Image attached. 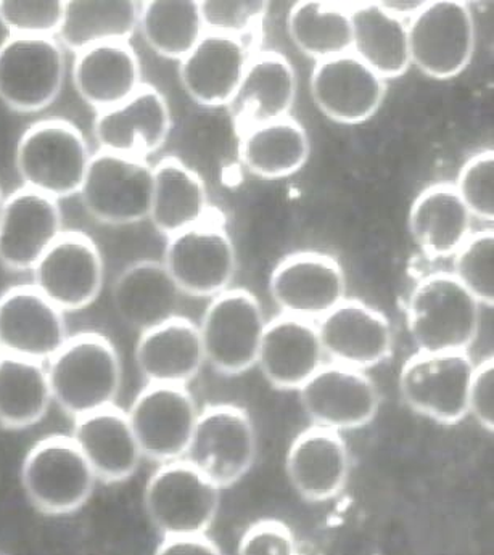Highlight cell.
Wrapping results in <instances>:
<instances>
[{
	"label": "cell",
	"mask_w": 494,
	"mask_h": 555,
	"mask_svg": "<svg viewBox=\"0 0 494 555\" xmlns=\"http://www.w3.org/2000/svg\"><path fill=\"white\" fill-rule=\"evenodd\" d=\"M52 403L73 421L116 405L122 362L110 338L95 332L69 335L48 362Z\"/></svg>",
	"instance_id": "obj_1"
},
{
	"label": "cell",
	"mask_w": 494,
	"mask_h": 555,
	"mask_svg": "<svg viewBox=\"0 0 494 555\" xmlns=\"http://www.w3.org/2000/svg\"><path fill=\"white\" fill-rule=\"evenodd\" d=\"M480 306L451 272L420 279L406 306L417 353H467L479 335Z\"/></svg>",
	"instance_id": "obj_2"
},
{
	"label": "cell",
	"mask_w": 494,
	"mask_h": 555,
	"mask_svg": "<svg viewBox=\"0 0 494 555\" xmlns=\"http://www.w3.org/2000/svg\"><path fill=\"white\" fill-rule=\"evenodd\" d=\"M92 155L76 126L63 119H46L23 132L13 158L22 188L60 202L78 195Z\"/></svg>",
	"instance_id": "obj_3"
},
{
	"label": "cell",
	"mask_w": 494,
	"mask_h": 555,
	"mask_svg": "<svg viewBox=\"0 0 494 555\" xmlns=\"http://www.w3.org/2000/svg\"><path fill=\"white\" fill-rule=\"evenodd\" d=\"M20 478L29 504L54 517L84 507L99 483L69 435L36 441L23 457Z\"/></svg>",
	"instance_id": "obj_4"
},
{
	"label": "cell",
	"mask_w": 494,
	"mask_h": 555,
	"mask_svg": "<svg viewBox=\"0 0 494 555\" xmlns=\"http://www.w3.org/2000/svg\"><path fill=\"white\" fill-rule=\"evenodd\" d=\"M220 505L221 488L185 459L158 465L145 485V512L164 538L207 534Z\"/></svg>",
	"instance_id": "obj_5"
},
{
	"label": "cell",
	"mask_w": 494,
	"mask_h": 555,
	"mask_svg": "<svg viewBox=\"0 0 494 555\" xmlns=\"http://www.w3.org/2000/svg\"><path fill=\"white\" fill-rule=\"evenodd\" d=\"M161 262L182 295L214 298L231 288L237 251L220 212L169 237Z\"/></svg>",
	"instance_id": "obj_6"
},
{
	"label": "cell",
	"mask_w": 494,
	"mask_h": 555,
	"mask_svg": "<svg viewBox=\"0 0 494 555\" xmlns=\"http://www.w3.org/2000/svg\"><path fill=\"white\" fill-rule=\"evenodd\" d=\"M266 318L260 300L245 288H227L198 324L205 362L222 375H240L257 365Z\"/></svg>",
	"instance_id": "obj_7"
},
{
	"label": "cell",
	"mask_w": 494,
	"mask_h": 555,
	"mask_svg": "<svg viewBox=\"0 0 494 555\" xmlns=\"http://www.w3.org/2000/svg\"><path fill=\"white\" fill-rule=\"evenodd\" d=\"M66 51L55 38L6 36L0 42V102L18 113H39L62 94Z\"/></svg>",
	"instance_id": "obj_8"
},
{
	"label": "cell",
	"mask_w": 494,
	"mask_h": 555,
	"mask_svg": "<svg viewBox=\"0 0 494 555\" xmlns=\"http://www.w3.org/2000/svg\"><path fill=\"white\" fill-rule=\"evenodd\" d=\"M257 454V428L248 412L240 405L213 404L198 414L184 459L222 490L250 472Z\"/></svg>",
	"instance_id": "obj_9"
},
{
	"label": "cell",
	"mask_w": 494,
	"mask_h": 555,
	"mask_svg": "<svg viewBox=\"0 0 494 555\" xmlns=\"http://www.w3.org/2000/svg\"><path fill=\"white\" fill-rule=\"evenodd\" d=\"M407 38L411 66L440 81L456 78L476 52L472 10L457 0L426 2L407 22Z\"/></svg>",
	"instance_id": "obj_10"
},
{
	"label": "cell",
	"mask_w": 494,
	"mask_h": 555,
	"mask_svg": "<svg viewBox=\"0 0 494 555\" xmlns=\"http://www.w3.org/2000/svg\"><path fill=\"white\" fill-rule=\"evenodd\" d=\"M154 166L147 159L94 152L79 189L86 211L107 225H131L148 219Z\"/></svg>",
	"instance_id": "obj_11"
},
{
	"label": "cell",
	"mask_w": 494,
	"mask_h": 555,
	"mask_svg": "<svg viewBox=\"0 0 494 555\" xmlns=\"http://www.w3.org/2000/svg\"><path fill=\"white\" fill-rule=\"evenodd\" d=\"M476 362L467 353H416L403 364L401 398L407 408L443 425L469 415V388Z\"/></svg>",
	"instance_id": "obj_12"
},
{
	"label": "cell",
	"mask_w": 494,
	"mask_h": 555,
	"mask_svg": "<svg viewBox=\"0 0 494 555\" xmlns=\"http://www.w3.org/2000/svg\"><path fill=\"white\" fill-rule=\"evenodd\" d=\"M126 414L144 459L160 465L185 457L200 409L187 387L145 384Z\"/></svg>",
	"instance_id": "obj_13"
},
{
	"label": "cell",
	"mask_w": 494,
	"mask_h": 555,
	"mask_svg": "<svg viewBox=\"0 0 494 555\" xmlns=\"http://www.w3.org/2000/svg\"><path fill=\"white\" fill-rule=\"evenodd\" d=\"M32 287L60 311L88 308L102 294L105 266L98 244L81 232H63L31 271Z\"/></svg>",
	"instance_id": "obj_14"
},
{
	"label": "cell",
	"mask_w": 494,
	"mask_h": 555,
	"mask_svg": "<svg viewBox=\"0 0 494 555\" xmlns=\"http://www.w3.org/2000/svg\"><path fill=\"white\" fill-rule=\"evenodd\" d=\"M298 395L313 425L338 434L366 427L379 414L382 401L366 372L334 362L324 364Z\"/></svg>",
	"instance_id": "obj_15"
},
{
	"label": "cell",
	"mask_w": 494,
	"mask_h": 555,
	"mask_svg": "<svg viewBox=\"0 0 494 555\" xmlns=\"http://www.w3.org/2000/svg\"><path fill=\"white\" fill-rule=\"evenodd\" d=\"M270 292L282 314L317 322L347 298V275L327 253H291L275 266Z\"/></svg>",
	"instance_id": "obj_16"
},
{
	"label": "cell",
	"mask_w": 494,
	"mask_h": 555,
	"mask_svg": "<svg viewBox=\"0 0 494 555\" xmlns=\"http://www.w3.org/2000/svg\"><path fill=\"white\" fill-rule=\"evenodd\" d=\"M171 126V109L165 95L144 82L128 101L95 113L92 135L98 151L147 159L164 147Z\"/></svg>",
	"instance_id": "obj_17"
},
{
	"label": "cell",
	"mask_w": 494,
	"mask_h": 555,
	"mask_svg": "<svg viewBox=\"0 0 494 555\" xmlns=\"http://www.w3.org/2000/svg\"><path fill=\"white\" fill-rule=\"evenodd\" d=\"M65 315L31 284L3 292L0 295L2 354L46 364L68 340Z\"/></svg>",
	"instance_id": "obj_18"
},
{
	"label": "cell",
	"mask_w": 494,
	"mask_h": 555,
	"mask_svg": "<svg viewBox=\"0 0 494 555\" xmlns=\"http://www.w3.org/2000/svg\"><path fill=\"white\" fill-rule=\"evenodd\" d=\"M324 354L334 364L366 372L393 351V328L379 309L344 298L316 322Z\"/></svg>",
	"instance_id": "obj_19"
},
{
	"label": "cell",
	"mask_w": 494,
	"mask_h": 555,
	"mask_svg": "<svg viewBox=\"0 0 494 555\" xmlns=\"http://www.w3.org/2000/svg\"><path fill=\"white\" fill-rule=\"evenodd\" d=\"M63 232L60 202L25 188L12 192L0 218V264L31 272Z\"/></svg>",
	"instance_id": "obj_20"
},
{
	"label": "cell",
	"mask_w": 494,
	"mask_h": 555,
	"mask_svg": "<svg viewBox=\"0 0 494 555\" xmlns=\"http://www.w3.org/2000/svg\"><path fill=\"white\" fill-rule=\"evenodd\" d=\"M310 86L317 108L340 125L373 118L387 94V81L351 52L316 62Z\"/></svg>",
	"instance_id": "obj_21"
},
{
	"label": "cell",
	"mask_w": 494,
	"mask_h": 555,
	"mask_svg": "<svg viewBox=\"0 0 494 555\" xmlns=\"http://www.w3.org/2000/svg\"><path fill=\"white\" fill-rule=\"evenodd\" d=\"M253 53L247 39L207 31L179 62L182 89L198 105L227 106Z\"/></svg>",
	"instance_id": "obj_22"
},
{
	"label": "cell",
	"mask_w": 494,
	"mask_h": 555,
	"mask_svg": "<svg viewBox=\"0 0 494 555\" xmlns=\"http://www.w3.org/2000/svg\"><path fill=\"white\" fill-rule=\"evenodd\" d=\"M297 92V72L287 56L274 51L253 53L227 105L238 135L255 126L290 116Z\"/></svg>",
	"instance_id": "obj_23"
},
{
	"label": "cell",
	"mask_w": 494,
	"mask_h": 555,
	"mask_svg": "<svg viewBox=\"0 0 494 555\" xmlns=\"http://www.w3.org/2000/svg\"><path fill=\"white\" fill-rule=\"evenodd\" d=\"M350 468V450L341 434L317 425L294 438L285 459L291 487L310 503L337 498L347 487Z\"/></svg>",
	"instance_id": "obj_24"
},
{
	"label": "cell",
	"mask_w": 494,
	"mask_h": 555,
	"mask_svg": "<svg viewBox=\"0 0 494 555\" xmlns=\"http://www.w3.org/2000/svg\"><path fill=\"white\" fill-rule=\"evenodd\" d=\"M324 361L316 322L288 314L268 321L257 365L274 388L300 390L326 364Z\"/></svg>",
	"instance_id": "obj_25"
},
{
	"label": "cell",
	"mask_w": 494,
	"mask_h": 555,
	"mask_svg": "<svg viewBox=\"0 0 494 555\" xmlns=\"http://www.w3.org/2000/svg\"><path fill=\"white\" fill-rule=\"evenodd\" d=\"M69 437L102 483L129 480L144 459L128 414L118 405L75 418Z\"/></svg>",
	"instance_id": "obj_26"
},
{
	"label": "cell",
	"mask_w": 494,
	"mask_h": 555,
	"mask_svg": "<svg viewBox=\"0 0 494 555\" xmlns=\"http://www.w3.org/2000/svg\"><path fill=\"white\" fill-rule=\"evenodd\" d=\"M181 297L164 262L155 259H141L126 266L112 287L116 314L139 334L181 315Z\"/></svg>",
	"instance_id": "obj_27"
},
{
	"label": "cell",
	"mask_w": 494,
	"mask_h": 555,
	"mask_svg": "<svg viewBox=\"0 0 494 555\" xmlns=\"http://www.w3.org/2000/svg\"><path fill=\"white\" fill-rule=\"evenodd\" d=\"M135 365L145 384L187 387L205 362L198 325L178 318L139 335Z\"/></svg>",
	"instance_id": "obj_28"
},
{
	"label": "cell",
	"mask_w": 494,
	"mask_h": 555,
	"mask_svg": "<svg viewBox=\"0 0 494 555\" xmlns=\"http://www.w3.org/2000/svg\"><path fill=\"white\" fill-rule=\"evenodd\" d=\"M72 82L82 102L95 113L105 112L144 86L141 60L129 42L98 46L76 53Z\"/></svg>",
	"instance_id": "obj_29"
},
{
	"label": "cell",
	"mask_w": 494,
	"mask_h": 555,
	"mask_svg": "<svg viewBox=\"0 0 494 555\" xmlns=\"http://www.w3.org/2000/svg\"><path fill=\"white\" fill-rule=\"evenodd\" d=\"M351 53L380 78L394 79L411 68L407 22L380 2L350 3Z\"/></svg>",
	"instance_id": "obj_30"
},
{
	"label": "cell",
	"mask_w": 494,
	"mask_h": 555,
	"mask_svg": "<svg viewBox=\"0 0 494 555\" xmlns=\"http://www.w3.org/2000/svg\"><path fill=\"white\" fill-rule=\"evenodd\" d=\"M213 211L207 185L197 171L179 158H165L154 166L148 221L166 238L194 228Z\"/></svg>",
	"instance_id": "obj_31"
},
{
	"label": "cell",
	"mask_w": 494,
	"mask_h": 555,
	"mask_svg": "<svg viewBox=\"0 0 494 555\" xmlns=\"http://www.w3.org/2000/svg\"><path fill=\"white\" fill-rule=\"evenodd\" d=\"M472 219L453 184L424 189L410 209V234L430 258H453L472 234Z\"/></svg>",
	"instance_id": "obj_32"
},
{
	"label": "cell",
	"mask_w": 494,
	"mask_h": 555,
	"mask_svg": "<svg viewBox=\"0 0 494 555\" xmlns=\"http://www.w3.org/2000/svg\"><path fill=\"white\" fill-rule=\"evenodd\" d=\"M238 138L242 165L261 179L288 178L310 158L307 129L291 116L255 126Z\"/></svg>",
	"instance_id": "obj_33"
},
{
	"label": "cell",
	"mask_w": 494,
	"mask_h": 555,
	"mask_svg": "<svg viewBox=\"0 0 494 555\" xmlns=\"http://www.w3.org/2000/svg\"><path fill=\"white\" fill-rule=\"evenodd\" d=\"M139 2H65L55 39L66 52L131 41L138 31Z\"/></svg>",
	"instance_id": "obj_34"
},
{
	"label": "cell",
	"mask_w": 494,
	"mask_h": 555,
	"mask_svg": "<svg viewBox=\"0 0 494 555\" xmlns=\"http://www.w3.org/2000/svg\"><path fill=\"white\" fill-rule=\"evenodd\" d=\"M52 404L46 364L0 356V427H32L48 415Z\"/></svg>",
	"instance_id": "obj_35"
},
{
	"label": "cell",
	"mask_w": 494,
	"mask_h": 555,
	"mask_svg": "<svg viewBox=\"0 0 494 555\" xmlns=\"http://www.w3.org/2000/svg\"><path fill=\"white\" fill-rule=\"evenodd\" d=\"M291 42L316 62L351 52L350 3L298 2L287 18Z\"/></svg>",
	"instance_id": "obj_36"
},
{
	"label": "cell",
	"mask_w": 494,
	"mask_h": 555,
	"mask_svg": "<svg viewBox=\"0 0 494 555\" xmlns=\"http://www.w3.org/2000/svg\"><path fill=\"white\" fill-rule=\"evenodd\" d=\"M138 31L157 55L181 62L207 29L200 2H142Z\"/></svg>",
	"instance_id": "obj_37"
},
{
	"label": "cell",
	"mask_w": 494,
	"mask_h": 555,
	"mask_svg": "<svg viewBox=\"0 0 494 555\" xmlns=\"http://www.w3.org/2000/svg\"><path fill=\"white\" fill-rule=\"evenodd\" d=\"M457 282L479 301L494 305V232L493 229L472 232L463 247L453 255V271Z\"/></svg>",
	"instance_id": "obj_38"
},
{
	"label": "cell",
	"mask_w": 494,
	"mask_h": 555,
	"mask_svg": "<svg viewBox=\"0 0 494 555\" xmlns=\"http://www.w3.org/2000/svg\"><path fill=\"white\" fill-rule=\"evenodd\" d=\"M457 195L473 218L494 219V153L483 151L470 156L454 182Z\"/></svg>",
	"instance_id": "obj_39"
},
{
	"label": "cell",
	"mask_w": 494,
	"mask_h": 555,
	"mask_svg": "<svg viewBox=\"0 0 494 555\" xmlns=\"http://www.w3.org/2000/svg\"><path fill=\"white\" fill-rule=\"evenodd\" d=\"M65 2H0V25L9 36L55 38Z\"/></svg>",
	"instance_id": "obj_40"
},
{
	"label": "cell",
	"mask_w": 494,
	"mask_h": 555,
	"mask_svg": "<svg viewBox=\"0 0 494 555\" xmlns=\"http://www.w3.org/2000/svg\"><path fill=\"white\" fill-rule=\"evenodd\" d=\"M266 2H200L205 29L250 39L266 16Z\"/></svg>",
	"instance_id": "obj_41"
},
{
	"label": "cell",
	"mask_w": 494,
	"mask_h": 555,
	"mask_svg": "<svg viewBox=\"0 0 494 555\" xmlns=\"http://www.w3.org/2000/svg\"><path fill=\"white\" fill-rule=\"evenodd\" d=\"M237 555H300L294 531L281 520L255 521L242 534Z\"/></svg>",
	"instance_id": "obj_42"
},
{
	"label": "cell",
	"mask_w": 494,
	"mask_h": 555,
	"mask_svg": "<svg viewBox=\"0 0 494 555\" xmlns=\"http://www.w3.org/2000/svg\"><path fill=\"white\" fill-rule=\"evenodd\" d=\"M469 414L480 427L494 430V361L493 356L483 359L473 369L469 388Z\"/></svg>",
	"instance_id": "obj_43"
},
{
	"label": "cell",
	"mask_w": 494,
	"mask_h": 555,
	"mask_svg": "<svg viewBox=\"0 0 494 555\" xmlns=\"http://www.w3.org/2000/svg\"><path fill=\"white\" fill-rule=\"evenodd\" d=\"M154 555H224L207 534L164 538Z\"/></svg>",
	"instance_id": "obj_44"
},
{
	"label": "cell",
	"mask_w": 494,
	"mask_h": 555,
	"mask_svg": "<svg viewBox=\"0 0 494 555\" xmlns=\"http://www.w3.org/2000/svg\"><path fill=\"white\" fill-rule=\"evenodd\" d=\"M384 5V9H387L388 12L393 13L398 18L404 20V22H410L424 5L426 2H380Z\"/></svg>",
	"instance_id": "obj_45"
},
{
	"label": "cell",
	"mask_w": 494,
	"mask_h": 555,
	"mask_svg": "<svg viewBox=\"0 0 494 555\" xmlns=\"http://www.w3.org/2000/svg\"><path fill=\"white\" fill-rule=\"evenodd\" d=\"M6 195H3V192L0 191V218H2V211H3V203H5Z\"/></svg>",
	"instance_id": "obj_46"
},
{
	"label": "cell",
	"mask_w": 494,
	"mask_h": 555,
	"mask_svg": "<svg viewBox=\"0 0 494 555\" xmlns=\"http://www.w3.org/2000/svg\"><path fill=\"white\" fill-rule=\"evenodd\" d=\"M0 356H2V350H0Z\"/></svg>",
	"instance_id": "obj_47"
}]
</instances>
